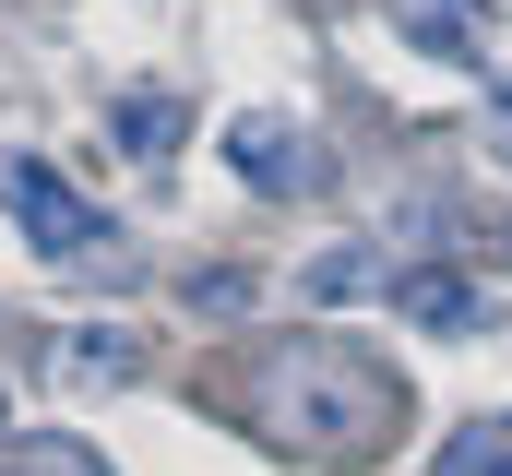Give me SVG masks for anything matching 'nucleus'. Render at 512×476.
<instances>
[{
  "label": "nucleus",
  "instance_id": "13",
  "mask_svg": "<svg viewBox=\"0 0 512 476\" xmlns=\"http://www.w3.org/2000/svg\"><path fill=\"white\" fill-rule=\"evenodd\" d=\"M0 429H12V393H0Z\"/></svg>",
  "mask_w": 512,
  "mask_h": 476
},
{
  "label": "nucleus",
  "instance_id": "1",
  "mask_svg": "<svg viewBox=\"0 0 512 476\" xmlns=\"http://www.w3.org/2000/svg\"><path fill=\"white\" fill-rule=\"evenodd\" d=\"M262 417L310 465H370L393 441V417H405V381H382L370 357H346V346H298V357L262 369Z\"/></svg>",
  "mask_w": 512,
  "mask_h": 476
},
{
  "label": "nucleus",
  "instance_id": "12",
  "mask_svg": "<svg viewBox=\"0 0 512 476\" xmlns=\"http://www.w3.org/2000/svg\"><path fill=\"white\" fill-rule=\"evenodd\" d=\"M489 131H501V155H512V96H489Z\"/></svg>",
  "mask_w": 512,
  "mask_h": 476
},
{
  "label": "nucleus",
  "instance_id": "6",
  "mask_svg": "<svg viewBox=\"0 0 512 476\" xmlns=\"http://www.w3.org/2000/svg\"><path fill=\"white\" fill-rule=\"evenodd\" d=\"M108 131H120V143L143 155V167H167L191 119H179V96H155V84H131V96H108Z\"/></svg>",
  "mask_w": 512,
  "mask_h": 476
},
{
  "label": "nucleus",
  "instance_id": "9",
  "mask_svg": "<svg viewBox=\"0 0 512 476\" xmlns=\"http://www.w3.org/2000/svg\"><path fill=\"white\" fill-rule=\"evenodd\" d=\"M179 298H191L203 322H239V310H251V298H262V286H251V274H239V262H215V274H179Z\"/></svg>",
  "mask_w": 512,
  "mask_h": 476
},
{
  "label": "nucleus",
  "instance_id": "7",
  "mask_svg": "<svg viewBox=\"0 0 512 476\" xmlns=\"http://www.w3.org/2000/svg\"><path fill=\"white\" fill-rule=\"evenodd\" d=\"M429 476H512V417H477V429H453V441L429 453Z\"/></svg>",
  "mask_w": 512,
  "mask_h": 476
},
{
  "label": "nucleus",
  "instance_id": "11",
  "mask_svg": "<svg viewBox=\"0 0 512 476\" xmlns=\"http://www.w3.org/2000/svg\"><path fill=\"white\" fill-rule=\"evenodd\" d=\"M370 286H393L370 250H322V262H310V298H370Z\"/></svg>",
  "mask_w": 512,
  "mask_h": 476
},
{
  "label": "nucleus",
  "instance_id": "4",
  "mask_svg": "<svg viewBox=\"0 0 512 476\" xmlns=\"http://www.w3.org/2000/svg\"><path fill=\"white\" fill-rule=\"evenodd\" d=\"M382 298H393V322L453 334V346H465V334H501V298H489V286H465V274H393Z\"/></svg>",
  "mask_w": 512,
  "mask_h": 476
},
{
  "label": "nucleus",
  "instance_id": "2",
  "mask_svg": "<svg viewBox=\"0 0 512 476\" xmlns=\"http://www.w3.org/2000/svg\"><path fill=\"white\" fill-rule=\"evenodd\" d=\"M0 203H12V227L36 238L48 262H84V250L108 238V215H96V203H84V191H72L48 155H12V167H0Z\"/></svg>",
  "mask_w": 512,
  "mask_h": 476
},
{
  "label": "nucleus",
  "instance_id": "10",
  "mask_svg": "<svg viewBox=\"0 0 512 476\" xmlns=\"http://www.w3.org/2000/svg\"><path fill=\"white\" fill-rule=\"evenodd\" d=\"M0 476H108V453H84V441H12Z\"/></svg>",
  "mask_w": 512,
  "mask_h": 476
},
{
  "label": "nucleus",
  "instance_id": "8",
  "mask_svg": "<svg viewBox=\"0 0 512 476\" xmlns=\"http://www.w3.org/2000/svg\"><path fill=\"white\" fill-rule=\"evenodd\" d=\"M60 369H72L84 393H96V381H143V346H131V334H72V346H60Z\"/></svg>",
  "mask_w": 512,
  "mask_h": 476
},
{
  "label": "nucleus",
  "instance_id": "3",
  "mask_svg": "<svg viewBox=\"0 0 512 476\" xmlns=\"http://www.w3.org/2000/svg\"><path fill=\"white\" fill-rule=\"evenodd\" d=\"M227 167H239L251 191H310V179H322L310 131H298L286 108H239V119H227Z\"/></svg>",
  "mask_w": 512,
  "mask_h": 476
},
{
  "label": "nucleus",
  "instance_id": "5",
  "mask_svg": "<svg viewBox=\"0 0 512 476\" xmlns=\"http://www.w3.org/2000/svg\"><path fill=\"white\" fill-rule=\"evenodd\" d=\"M393 36H405L417 60L465 72V60H489V0H393Z\"/></svg>",
  "mask_w": 512,
  "mask_h": 476
}]
</instances>
